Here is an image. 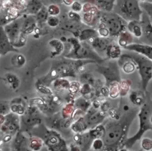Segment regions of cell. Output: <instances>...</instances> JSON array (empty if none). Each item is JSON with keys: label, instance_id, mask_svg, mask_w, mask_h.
Segmentation results:
<instances>
[{"label": "cell", "instance_id": "3957f363", "mask_svg": "<svg viewBox=\"0 0 152 151\" xmlns=\"http://www.w3.org/2000/svg\"><path fill=\"white\" fill-rule=\"evenodd\" d=\"M121 56L131 59L135 63L140 75L142 89L147 92V85L152 79V60L137 52L124 49Z\"/></svg>", "mask_w": 152, "mask_h": 151}, {"label": "cell", "instance_id": "f546056e", "mask_svg": "<svg viewBox=\"0 0 152 151\" xmlns=\"http://www.w3.org/2000/svg\"><path fill=\"white\" fill-rule=\"evenodd\" d=\"M80 93L82 97L87 99H92L95 97V90L94 86L88 83L81 84Z\"/></svg>", "mask_w": 152, "mask_h": 151}, {"label": "cell", "instance_id": "2e32d148", "mask_svg": "<svg viewBox=\"0 0 152 151\" xmlns=\"http://www.w3.org/2000/svg\"><path fill=\"white\" fill-rule=\"evenodd\" d=\"M29 138L26 137L24 132L18 131L12 144L13 151H31L28 147Z\"/></svg>", "mask_w": 152, "mask_h": 151}, {"label": "cell", "instance_id": "5b68a950", "mask_svg": "<svg viewBox=\"0 0 152 151\" xmlns=\"http://www.w3.org/2000/svg\"><path fill=\"white\" fill-rule=\"evenodd\" d=\"M152 114V101H147L140 107L138 114L140 121L139 130L134 136L127 138L125 144V147L127 149L131 148L137 140L141 139L143 134L148 130H152V124L150 121V117Z\"/></svg>", "mask_w": 152, "mask_h": 151}, {"label": "cell", "instance_id": "681fc988", "mask_svg": "<svg viewBox=\"0 0 152 151\" xmlns=\"http://www.w3.org/2000/svg\"><path fill=\"white\" fill-rule=\"evenodd\" d=\"M60 23V20L59 19L58 17H57L56 16H49L47 21H46V24L52 28H54L57 27Z\"/></svg>", "mask_w": 152, "mask_h": 151}, {"label": "cell", "instance_id": "d6a6232c", "mask_svg": "<svg viewBox=\"0 0 152 151\" xmlns=\"http://www.w3.org/2000/svg\"><path fill=\"white\" fill-rule=\"evenodd\" d=\"M80 82L83 83H88L93 86H94L97 80L94 78V75L88 72H84L81 73L80 76Z\"/></svg>", "mask_w": 152, "mask_h": 151}, {"label": "cell", "instance_id": "30bf717a", "mask_svg": "<svg viewBox=\"0 0 152 151\" xmlns=\"http://www.w3.org/2000/svg\"><path fill=\"white\" fill-rule=\"evenodd\" d=\"M140 23L142 27V36L134 43L152 46V23L148 15L144 11L141 15Z\"/></svg>", "mask_w": 152, "mask_h": 151}, {"label": "cell", "instance_id": "6da1fadb", "mask_svg": "<svg viewBox=\"0 0 152 151\" xmlns=\"http://www.w3.org/2000/svg\"><path fill=\"white\" fill-rule=\"evenodd\" d=\"M137 106H133L126 112H121V115L118 120L110 118L106 124H103L105 131L102 139L104 146L100 151H118L125 147L127 134L132 121L139 112Z\"/></svg>", "mask_w": 152, "mask_h": 151}, {"label": "cell", "instance_id": "d590c367", "mask_svg": "<svg viewBox=\"0 0 152 151\" xmlns=\"http://www.w3.org/2000/svg\"><path fill=\"white\" fill-rule=\"evenodd\" d=\"M109 97L111 99H116L120 96V86L119 82H115L112 83L109 86Z\"/></svg>", "mask_w": 152, "mask_h": 151}, {"label": "cell", "instance_id": "003e7915", "mask_svg": "<svg viewBox=\"0 0 152 151\" xmlns=\"http://www.w3.org/2000/svg\"><path fill=\"white\" fill-rule=\"evenodd\" d=\"M151 151H152V150H151Z\"/></svg>", "mask_w": 152, "mask_h": 151}, {"label": "cell", "instance_id": "44dd1931", "mask_svg": "<svg viewBox=\"0 0 152 151\" xmlns=\"http://www.w3.org/2000/svg\"><path fill=\"white\" fill-rule=\"evenodd\" d=\"M48 47L52 57L59 56L64 50V43L58 38H52L48 42Z\"/></svg>", "mask_w": 152, "mask_h": 151}, {"label": "cell", "instance_id": "816d5d0a", "mask_svg": "<svg viewBox=\"0 0 152 151\" xmlns=\"http://www.w3.org/2000/svg\"><path fill=\"white\" fill-rule=\"evenodd\" d=\"M68 18L73 21H76L78 23L81 21L82 19L81 16L78 14V13L74 12L71 10L68 12Z\"/></svg>", "mask_w": 152, "mask_h": 151}, {"label": "cell", "instance_id": "8fae6325", "mask_svg": "<svg viewBox=\"0 0 152 151\" xmlns=\"http://www.w3.org/2000/svg\"><path fill=\"white\" fill-rule=\"evenodd\" d=\"M24 15L12 21L4 27L5 31L12 44L17 41L21 33Z\"/></svg>", "mask_w": 152, "mask_h": 151}, {"label": "cell", "instance_id": "ac0fdd59", "mask_svg": "<svg viewBox=\"0 0 152 151\" xmlns=\"http://www.w3.org/2000/svg\"><path fill=\"white\" fill-rule=\"evenodd\" d=\"M27 108L26 101L21 97L13 98L10 101L11 112L19 116L23 115L26 113Z\"/></svg>", "mask_w": 152, "mask_h": 151}, {"label": "cell", "instance_id": "9a60e30c", "mask_svg": "<svg viewBox=\"0 0 152 151\" xmlns=\"http://www.w3.org/2000/svg\"><path fill=\"white\" fill-rule=\"evenodd\" d=\"M11 52L18 53L19 51L11 44L4 27H0V56H4Z\"/></svg>", "mask_w": 152, "mask_h": 151}, {"label": "cell", "instance_id": "52a82bcc", "mask_svg": "<svg viewBox=\"0 0 152 151\" xmlns=\"http://www.w3.org/2000/svg\"><path fill=\"white\" fill-rule=\"evenodd\" d=\"M43 133L38 136L40 138L49 151H69L68 146L61 134L54 130L44 126Z\"/></svg>", "mask_w": 152, "mask_h": 151}, {"label": "cell", "instance_id": "7bdbcfd3", "mask_svg": "<svg viewBox=\"0 0 152 151\" xmlns=\"http://www.w3.org/2000/svg\"><path fill=\"white\" fill-rule=\"evenodd\" d=\"M104 144L102 138H97L93 140L91 147L94 151H100L104 147Z\"/></svg>", "mask_w": 152, "mask_h": 151}, {"label": "cell", "instance_id": "277c9868", "mask_svg": "<svg viewBox=\"0 0 152 151\" xmlns=\"http://www.w3.org/2000/svg\"><path fill=\"white\" fill-rule=\"evenodd\" d=\"M112 11L126 22L140 21L143 12L139 0H115Z\"/></svg>", "mask_w": 152, "mask_h": 151}, {"label": "cell", "instance_id": "f907efd6", "mask_svg": "<svg viewBox=\"0 0 152 151\" xmlns=\"http://www.w3.org/2000/svg\"><path fill=\"white\" fill-rule=\"evenodd\" d=\"M71 11L75 12H80L83 10V4L78 1H75L70 6Z\"/></svg>", "mask_w": 152, "mask_h": 151}, {"label": "cell", "instance_id": "6f0895ef", "mask_svg": "<svg viewBox=\"0 0 152 151\" xmlns=\"http://www.w3.org/2000/svg\"><path fill=\"white\" fill-rule=\"evenodd\" d=\"M64 4L67 6H71L75 0H62Z\"/></svg>", "mask_w": 152, "mask_h": 151}, {"label": "cell", "instance_id": "6125c7cd", "mask_svg": "<svg viewBox=\"0 0 152 151\" xmlns=\"http://www.w3.org/2000/svg\"><path fill=\"white\" fill-rule=\"evenodd\" d=\"M140 2H147V0H139Z\"/></svg>", "mask_w": 152, "mask_h": 151}, {"label": "cell", "instance_id": "9c48e42d", "mask_svg": "<svg viewBox=\"0 0 152 151\" xmlns=\"http://www.w3.org/2000/svg\"><path fill=\"white\" fill-rule=\"evenodd\" d=\"M20 117V122L28 130L33 129L42 122L37 108L31 105L27 107L26 113Z\"/></svg>", "mask_w": 152, "mask_h": 151}, {"label": "cell", "instance_id": "94428289", "mask_svg": "<svg viewBox=\"0 0 152 151\" xmlns=\"http://www.w3.org/2000/svg\"><path fill=\"white\" fill-rule=\"evenodd\" d=\"M0 79H1V80H3L4 81H5V78L1 77V76H0Z\"/></svg>", "mask_w": 152, "mask_h": 151}, {"label": "cell", "instance_id": "d4e9b609", "mask_svg": "<svg viewBox=\"0 0 152 151\" xmlns=\"http://www.w3.org/2000/svg\"><path fill=\"white\" fill-rule=\"evenodd\" d=\"M43 5L41 0H28L25 10L26 14L36 15Z\"/></svg>", "mask_w": 152, "mask_h": 151}, {"label": "cell", "instance_id": "db71d44e", "mask_svg": "<svg viewBox=\"0 0 152 151\" xmlns=\"http://www.w3.org/2000/svg\"><path fill=\"white\" fill-rule=\"evenodd\" d=\"M111 107H111V104L110 103V102L105 99L103 100V101L102 102V104H101V106H100V110L103 111L107 113L108 110Z\"/></svg>", "mask_w": 152, "mask_h": 151}, {"label": "cell", "instance_id": "60d3db41", "mask_svg": "<svg viewBox=\"0 0 152 151\" xmlns=\"http://www.w3.org/2000/svg\"><path fill=\"white\" fill-rule=\"evenodd\" d=\"M140 5L141 9L148 15L152 23V3L148 2H140Z\"/></svg>", "mask_w": 152, "mask_h": 151}, {"label": "cell", "instance_id": "9f6ffc18", "mask_svg": "<svg viewBox=\"0 0 152 151\" xmlns=\"http://www.w3.org/2000/svg\"><path fill=\"white\" fill-rule=\"evenodd\" d=\"M69 151H81L80 147L75 143H70L68 146Z\"/></svg>", "mask_w": 152, "mask_h": 151}, {"label": "cell", "instance_id": "e0dca14e", "mask_svg": "<svg viewBox=\"0 0 152 151\" xmlns=\"http://www.w3.org/2000/svg\"><path fill=\"white\" fill-rule=\"evenodd\" d=\"M122 49L137 52L152 60V46H151L133 43Z\"/></svg>", "mask_w": 152, "mask_h": 151}, {"label": "cell", "instance_id": "4316f807", "mask_svg": "<svg viewBox=\"0 0 152 151\" xmlns=\"http://www.w3.org/2000/svg\"><path fill=\"white\" fill-rule=\"evenodd\" d=\"M70 82L65 78H58L52 83L53 90L59 94L65 91H68Z\"/></svg>", "mask_w": 152, "mask_h": 151}, {"label": "cell", "instance_id": "83f0119b", "mask_svg": "<svg viewBox=\"0 0 152 151\" xmlns=\"http://www.w3.org/2000/svg\"><path fill=\"white\" fill-rule=\"evenodd\" d=\"M99 36L96 29L94 28H87L83 29L79 34L78 38L80 41H86L90 38Z\"/></svg>", "mask_w": 152, "mask_h": 151}, {"label": "cell", "instance_id": "836d02e7", "mask_svg": "<svg viewBox=\"0 0 152 151\" xmlns=\"http://www.w3.org/2000/svg\"><path fill=\"white\" fill-rule=\"evenodd\" d=\"M49 16V15L48 12L47 7L43 5V7L41 8V9L35 15L36 21H37V24L42 25L45 23H46Z\"/></svg>", "mask_w": 152, "mask_h": 151}, {"label": "cell", "instance_id": "74e56055", "mask_svg": "<svg viewBox=\"0 0 152 151\" xmlns=\"http://www.w3.org/2000/svg\"><path fill=\"white\" fill-rule=\"evenodd\" d=\"M35 86L37 91L45 96H51L55 94V92L48 86L40 84H35Z\"/></svg>", "mask_w": 152, "mask_h": 151}, {"label": "cell", "instance_id": "f1b7e54d", "mask_svg": "<svg viewBox=\"0 0 152 151\" xmlns=\"http://www.w3.org/2000/svg\"><path fill=\"white\" fill-rule=\"evenodd\" d=\"M74 105L75 108H78L86 113L91 107V101L83 97H80L74 100Z\"/></svg>", "mask_w": 152, "mask_h": 151}, {"label": "cell", "instance_id": "ffe728a7", "mask_svg": "<svg viewBox=\"0 0 152 151\" xmlns=\"http://www.w3.org/2000/svg\"><path fill=\"white\" fill-rule=\"evenodd\" d=\"M122 49L118 44L116 39H114L109 44L106 50V58L118 60L121 56Z\"/></svg>", "mask_w": 152, "mask_h": 151}, {"label": "cell", "instance_id": "ee69618b", "mask_svg": "<svg viewBox=\"0 0 152 151\" xmlns=\"http://www.w3.org/2000/svg\"><path fill=\"white\" fill-rule=\"evenodd\" d=\"M141 148L144 151L152 150V139L148 137H144L141 142Z\"/></svg>", "mask_w": 152, "mask_h": 151}, {"label": "cell", "instance_id": "7c38bea8", "mask_svg": "<svg viewBox=\"0 0 152 151\" xmlns=\"http://www.w3.org/2000/svg\"><path fill=\"white\" fill-rule=\"evenodd\" d=\"M107 115V112L100 110H96L91 107L84 116L87 123L88 128L90 129L102 124Z\"/></svg>", "mask_w": 152, "mask_h": 151}, {"label": "cell", "instance_id": "ab89813d", "mask_svg": "<svg viewBox=\"0 0 152 151\" xmlns=\"http://www.w3.org/2000/svg\"><path fill=\"white\" fill-rule=\"evenodd\" d=\"M10 112V101L0 100V115H6Z\"/></svg>", "mask_w": 152, "mask_h": 151}, {"label": "cell", "instance_id": "680465c9", "mask_svg": "<svg viewBox=\"0 0 152 151\" xmlns=\"http://www.w3.org/2000/svg\"><path fill=\"white\" fill-rule=\"evenodd\" d=\"M118 151H129V150H128V149H127L126 147H123V148H122V149H121L120 150H119ZM138 151H142V149H140V150H139Z\"/></svg>", "mask_w": 152, "mask_h": 151}, {"label": "cell", "instance_id": "d6986e66", "mask_svg": "<svg viewBox=\"0 0 152 151\" xmlns=\"http://www.w3.org/2000/svg\"><path fill=\"white\" fill-rule=\"evenodd\" d=\"M37 25L35 15L24 14L21 32L26 35L33 33L36 29Z\"/></svg>", "mask_w": 152, "mask_h": 151}, {"label": "cell", "instance_id": "5bb4252c", "mask_svg": "<svg viewBox=\"0 0 152 151\" xmlns=\"http://www.w3.org/2000/svg\"><path fill=\"white\" fill-rule=\"evenodd\" d=\"M93 140L88 130L81 133H75L73 136L74 143L80 147L81 151H88L91 146Z\"/></svg>", "mask_w": 152, "mask_h": 151}, {"label": "cell", "instance_id": "e7e4bbea", "mask_svg": "<svg viewBox=\"0 0 152 151\" xmlns=\"http://www.w3.org/2000/svg\"><path fill=\"white\" fill-rule=\"evenodd\" d=\"M147 2H151L152 3V0H147Z\"/></svg>", "mask_w": 152, "mask_h": 151}, {"label": "cell", "instance_id": "8992f818", "mask_svg": "<svg viewBox=\"0 0 152 151\" xmlns=\"http://www.w3.org/2000/svg\"><path fill=\"white\" fill-rule=\"evenodd\" d=\"M99 21L104 23L109 31V37L116 39L121 32L126 30L128 22L113 11H101Z\"/></svg>", "mask_w": 152, "mask_h": 151}, {"label": "cell", "instance_id": "be15d7a7", "mask_svg": "<svg viewBox=\"0 0 152 151\" xmlns=\"http://www.w3.org/2000/svg\"><path fill=\"white\" fill-rule=\"evenodd\" d=\"M150 121H151V123L152 124V114H151V115L150 117Z\"/></svg>", "mask_w": 152, "mask_h": 151}, {"label": "cell", "instance_id": "1f68e13d", "mask_svg": "<svg viewBox=\"0 0 152 151\" xmlns=\"http://www.w3.org/2000/svg\"><path fill=\"white\" fill-rule=\"evenodd\" d=\"M45 146L43 140L37 136L29 137L28 147L31 151H39Z\"/></svg>", "mask_w": 152, "mask_h": 151}, {"label": "cell", "instance_id": "c3c4849f", "mask_svg": "<svg viewBox=\"0 0 152 151\" xmlns=\"http://www.w3.org/2000/svg\"><path fill=\"white\" fill-rule=\"evenodd\" d=\"M100 15H97V16H95L93 14H92L90 12H85L83 14V20L85 24H90L91 23L94 18L96 19H98L99 20L100 18Z\"/></svg>", "mask_w": 152, "mask_h": 151}, {"label": "cell", "instance_id": "f35d334b", "mask_svg": "<svg viewBox=\"0 0 152 151\" xmlns=\"http://www.w3.org/2000/svg\"><path fill=\"white\" fill-rule=\"evenodd\" d=\"M97 31L99 36L102 37H109V31L105 24L100 21L97 25Z\"/></svg>", "mask_w": 152, "mask_h": 151}, {"label": "cell", "instance_id": "7a4b0ae2", "mask_svg": "<svg viewBox=\"0 0 152 151\" xmlns=\"http://www.w3.org/2000/svg\"><path fill=\"white\" fill-rule=\"evenodd\" d=\"M67 41L71 45V50L65 57L71 59H89L95 61L97 63H102L106 58L101 57L93 48L86 41H80L78 38L71 37Z\"/></svg>", "mask_w": 152, "mask_h": 151}, {"label": "cell", "instance_id": "cb8c5ba5", "mask_svg": "<svg viewBox=\"0 0 152 151\" xmlns=\"http://www.w3.org/2000/svg\"><path fill=\"white\" fill-rule=\"evenodd\" d=\"M116 41L119 46L123 49L128 45L133 43L134 37L127 30H125L120 33L116 38Z\"/></svg>", "mask_w": 152, "mask_h": 151}, {"label": "cell", "instance_id": "e575fe53", "mask_svg": "<svg viewBox=\"0 0 152 151\" xmlns=\"http://www.w3.org/2000/svg\"><path fill=\"white\" fill-rule=\"evenodd\" d=\"M11 63L14 67L20 68L26 63V58L23 54L17 53L11 58Z\"/></svg>", "mask_w": 152, "mask_h": 151}, {"label": "cell", "instance_id": "603a6c76", "mask_svg": "<svg viewBox=\"0 0 152 151\" xmlns=\"http://www.w3.org/2000/svg\"><path fill=\"white\" fill-rule=\"evenodd\" d=\"M70 128L74 133H81L89 130L84 116H82L75 120L71 124Z\"/></svg>", "mask_w": 152, "mask_h": 151}, {"label": "cell", "instance_id": "ba28073f", "mask_svg": "<svg viewBox=\"0 0 152 151\" xmlns=\"http://www.w3.org/2000/svg\"><path fill=\"white\" fill-rule=\"evenodd\" d=\"M107 62L105 65L102 63H96V71L101 74L105 79V85L107 86L115 82H120L122 80L120 72L118 60L107 59Z\"/></svg>", "mask_w": 152, "mask_h": 151}, {"label": "cell", "instance_id": "f6af8a7d", "mask_svg": "<svg viewBox=\"0 0 152 151\" xmlns=\"http://www.w3.org/2000/svg\"><path fill=\"white\" fill-rule=\"evenodd\" d=\"M81 86V84L78 81L70 82L69 88H68V91L70 93L74 95L78 92H80Z\"/></svg>", "mask_w": 152, "mask_h": 151}, {"label": "cell", "instance_id": "4fadbf2b", "mask_svg": "<svg viewBox=\"0 0 152 151\" xmlns=\"http://www.w3.org/2000/svg\"><path fill=\"white\" fill-rule=\"evenodd\" d=\"M18 115L10 113L5 115V120L2 124L1 130L2 131L8 133H17L20 127V120Z\"/></svg>", "mask_w": 152, "mask_h": 151}, {"label": "cell", "instance_id": "8d00e7d4", "mask_svg": "<svg viewBox=\"0 0 152 151\" xmlns=\"http://www.w3.org/2000/svg\"><path fill=\"white\" fill-rule=\"evenodd\" d=\"M129 80L122 79L119 82L120 96L121 97H126L130 89Z\"/></svg>", "mask_w": 152, "mask_h": 151}, {"label": "cell", "instance_id": "bcb514c9", "mask_svg": "<svg viewBox=\"0 0 152 151\" xmlns=\"http://www.w3.org/2000/svg\"><path fill=\"white\" fill-rule=\"evenodd\" d=\"M47 9H48V12L49 13V15L50 16L57 17L61 12V9L59 7L55 4H50L47 7Z\"/></svg>", "mask_w": 152, "mask_h": 151}, {"label": "cell", "instance_id": "7dc6e473", "mask_svg": "<svg viewBox=\"0 0 152 151\" xmlns=\"http://www.w3.org/2000/svg\"><path fill=\"white\" fill-rule=\"evenodd\" d=\"M26 41H27V35L21 32L18 40L14 44H12V46L16 49L20 48L23 47L26 44Z\"/></svg>", "mask_w": 152, "mask_h": 151}, {"label": "cell", "instance_id": "03108f58", "mask_svg": "<svg viewBox=\"0 0 152 151\" xmlns=\"http://www.w3.org/2000/svg\"><path fill=\"white\" fill-rule=\"evenodd\" d=\"M1 7H2V5H1V4H0V9H1Z\"/></svg>", "mask_w": 152, "mask_h": 151}, {"label": "cell", "instance_id": "7402d4cb", "mask_svg": "<svg viewBox=\"0 0 152 151\" xmlns=\"http://www.w3.org/2000/svg\"><path fill=\"white\" fill-rule=\"evenodd\" d=\"M126 30L134 36V41L139 39L142 36V27L140 21H131L128 22L126 25Z\"/></svg>", "mask_w": 152, "mask_h": 151}, {"label": "cell", "instance_id": "4dcf8cb0", "mask_svg": "<svg viewBox=\"0 0 152 151\" xmlns=\"http://www.w3.org/2000/svg\"><path fill=\"white\" fill-rule=\"evenodd\" d=\"M5 79V82H6L7 85L12 90H16L20 85V81L19 78L14 73H7Z\"/></svg>", "mask_w": 152, "mask_h": 151}, {"label": "cell", "instance_id": "484cf974", "mask_svg": "<svg viewBox=\"0 0 152 151\" xmlns=\"http://www.w3.org/2000/svg\"><path fill=\"white\" fill-rule=\"evenodd\" d=\"M115 0H93V5L101 11H112Z\"/></svg>", "mask_w": 152, "mask_h": 151}, {"label": "cell", "instance_id": "91938a15", "mask_svg": "<svg viewBox=\"0 0 152 151\" xmlns=\"http://www.w3.org/2000/svg\"><path fill=\"white\" fill-rule=\"evenodd\" d=\"M39 151H49V150L48 149V148L45 146H44L43 147V148L40 150H39Z\"/></svg>", "mask_w": 152, "mask_h": 151}, {"label": "cell", "instance_id": "b9f144b4", "mask_svg": "<svg viewBox=\"0 0 152 151\" xmlns=\"http://www.w3.org/2000/svg\"><path fill=\"white\" fill-rule=\"evenodd\" d=\"M17 18L12 17L7 14L0 13V27H4L5 25Z\"/></svg>", "mask_w": 152, "mask_h": 151}, {"label": "cell", "instance_id": "f5cc1de1", "mask_svg": "<svg viewBox=\"0 0 152 151\" xmlns=\"http://www.w3.org/2000/svg\"><path fill=\"white\" fill-rule=\"evenodd\" d=\"M100 94L102 98H106L108 97L109 94V86L104 84L100 89Z\"/></svg>", "mask_w": 152, "mask_h": 151}, {"label": "cell", "instance_id": "11a10c76", "mask_svg": "<svg viewBox=\"0 0 152 151\" xmlns=\"http://www.w3.org/2000/svg\"><path fill=\"white\" fill-rule=\"evenodd\" d=\"M93 5H94L93 4H92L91 3H90V2H86V3H84L83 5V10H82V11L84 13L89 12L91 9V8H92Z\"/></svg>", "mask_w": 152, "mask_h": 151}]
</instances>
